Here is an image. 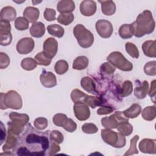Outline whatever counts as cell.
<instances>
[{
    "label": "cell",
    "instance_id": "obj_27",
    "mask_svg": "<svg viewBox=\"0 0 156 156\" xmlns=\"http://www.w3.org/2000/svg\"><path fill=\"white\" fill-rule=\"evenodd\" d=\"M119 35L122 39L130 38L133 35V30L131 24H124L119 29Z\"/></svg>",
    "mask_w": 156,
    "mask_h": 156
},
{
    "label": "cell",
    "instance_id": "obj_31",
    "mask_svg": "<svg viewBox=\"0 0 156 156\" xmlns=\"http://www.w3.org/2000/svg\"><path fill=\"white\" fill-rule=\"evenodd\" d=\"M116 128L119 132L124 136L130 135L133 131V126L129 122V121H126L119 123Z\"/></svg>",
    "mask_w": 156,
    "mask_h": 156
},
{
    "label": "cell",
    "instance_id": "obj_51",
    "mask_svg": "<svg viewBox=\"0 0 156 156\" xmlns=\"http://www.w3.org/2000/svg\"><path fill=\"white\" fill-rule=\"evenodd\" d=\"M60 151V147L58 145V144L52 141L51 144H50V146H49V148L48 152L47 155H53L56 154V153L59 152Z\"/></svg>",
    "mask_w": 156,
    "mask_h": 156
},
{
    "label": "cell",
    "instance_id": "obj_13",
    "mask_svg": "<svg viewBox=\"0 0 156 156\" xmlns=\"http://www.w3.org/2000/svg\"><path fill=\"white\" fill-rule=\"evenodd\" d=\"M43 52L49 57L52 58L56 55L58 50V42L57 41L52 38H48L44 42L43 45Z\"/></svg>",
    "mask_w": 156,
    "mask_h": 156
},
{
    "label": "cell",
    "instance_id": "obj_19",
    "mask_svg": "<svg viewBox=\"0 0 156 156\" xmlns=\"http://www.w3.org/2000/svg\"><path fill=\"white\" fill-rule=\"evenodd\" d=\"M57 9L60 13H69L75 9V4L71 0L60 1L57 5Z\"/></svg>",
    "mask_w": 156,
    "mask_h": 156
},
{
    "label": "cell",
    "instance_id": "obj_17",
    "mask_svg": "<svg viewBox=\"0 0 156 156\" xmlns=\"http://www.w3.org/2000/svg\"><path fill=\"white\" fill-rule=\"evenodd\" d=\"M81 87L88 93H91L94 95L98 94V91L96 90V87L93 80L90 77L85 76L82 78L80 80Z\"/></svg>",
    "mask_w": 156,
    "mask_h": 156
},
{
    "label": "cell",
    "instance_id": "obj_36",
    "mask_svg": "<svg viewBox=\"0 0 156 156\" xmlns=\"http://www.w3.org/2000/svg\"><path fill=\"white\" fill-rule=\"evenodd\" d=\"M69 68L68 62L64 60H60L57 61L54 66V69L57 74L62 75L67 72Z\"/></svg>",
    "mask_w": 156,
    "mask_h": 156
},
{
    "label": "cell",
    "instance_id": "obj_3",
    "mask_svg": "<svg viewBox=\"0 0 156 156\" xmlns=\"http://www.w3.org/2000/svg\"><path fill=\"white\" fill-rule=\"evenodd\" d=\"M11 121L8 122V131L13 134L19 136L24 130L25 126L29 121V117L27 114L11 112L9 114Z\"/></svg>",
    "mask_w": 156,
    "mask_h": 156
},
{
    "label": "cell",
    "instance_id": "obj_15",
    "mask_svg": "<svg viewBox=\"0 0 156 156\" xmlns=\"http://www.w3.org/2000/svg\"><path fill=\"white\" fill-rule=\"evenodd\" d=\"M156 140L154 139L144 138L138 144L139 149L145 154H155L156 152Z\"/></svg>",
    "mask_w": 156,
    "mask_h": 156
},
{
    "label": "cell",
    "instance_id": "obj_43",
    "mask_svg": "<svg viewBox=\"0 0 156 156\" xmlns=\"http://www.w3.org/2000/svg\"><path fill=\"white\" fill-rule=\"evenodd\" d=\"M49 138L51 141L54 142L58 144L62 143L64 140L63 134L60 131L57 130H54L51 132Z\"/></svg>",
    "mask_w": 156,
    "mask_h": 156
},
{
    "label": "cell",
    "instance_id": "obj_37",
    "mask_svg": "<svg viewBox=\"0 0 156 156\" xmlns=\"http://www.w3.org/2000/svg\"><path fill=\"white\" fill-rule=\"evenodd\" d=\"M85 104L91 107L92 108H94L96 107L100 106L101 104H102L103 100H102V98L99 97L88 95V96L85 99Z\"/></svg>",
    "mask_w": 156,
    "mask_h": 156
},
{
    "label": "cell",
    "instance_id": "obj_28",
    "mask_svg": "<svg viewBox=\"0 0 156 156\" xmlns=\"http://www.w3.org/2000/svg\"><path fill=\"white\" fill-rule=\"evenodd\" d=\"M88 59L85 56H79L75 58L73 63V68L77 70L85 69L88 65Z\"/></svg>",
    "mask_w": 156,
    "mask_h": 156
},
{
    "label": "cell",
    "instance_id": "obj_46",
    "mask_svg": "<svg viewBox=\"0 0 156 156\" xmlns=\"http://www.w3.org/2000/svg\"><path fill=\"white\" fill-rule=\"evenodd\" d=\"M68 132H73L77 129L76 123L71 118H66L63 124L62 127Z\"/></svg>",
    "mask_w": 156,
    "mask_h": 156
},
{
    "label": "cell",
    "instance_id": "obj_35",
    "mask_svg": "<svg viewBox=\"0 0 156 156\" xmlns=\"http://www.w3.org/2000/svg\"><path fill=\"white\" fill-rule=\"evenodd\" d=\"M35 60L38 65L43 66L49 65L52 61V58L46 55L43 51L38 53L35 57Z\"/></svg>",
    "mask_w": 156,
    "mask_h": 156
},
{
    "label": "cell",
    "instance_id": "obj_6",
    "mask_svg": "<svg viewBox=\"0 0 156 156\" xmlns=\"http://www.w3.org/2000/svg\"><path fill=\"white\" fill-rule=\"evenodd\" d=\"M101 137L103 141L116 148H121L126 145V138L119 132H116L109 129L101 130Z\"/></svg>",
    "mask_w": 156,
    "mask_h": 156
},
{
    "label": "cell",
    "instance_id": "obj_23",
    "mask_svg": "<svg viewBox=\"0 0 156 156\" xmlns=\"http://www.w3.org/2000/svg\"><path fill=\"white\" fill-rule=\"evenodd\" d=\"M16 16V10L11 6H6L3 7L0 13L1 20H6L7 21H13Z\"/></svg>",
    "mask_w": 156,
    "mask_h": 156
},
{
    "label": "cell",
    "instance_id": "obj_54",
    "mask_svg": "<svg viewBox=\"0 0 156 156\" xmlns=\"http://www.w3.org/2000/svg\"><path fill=\"white\" fill-rule=\"evenodd\" d=\"M6 137V133H5V128L4 127V124L1 121V144H2L4 141L5 140Z\"/></svg>",
    "mask_w": 156,
    "mask_h": 156
},
{
    "label": "cell",
    "instance_id": "obj_8",
    "mask_svg": "<svg viewBox=\"0 0 156 156\" xmlns=\"http://www.w3.org/2000/svg\"><path fill=\"white\" fill-rule=\"evenodd\" d=\"M126 121H129V118L124 116L123 112L116 111L113 115L102 118L101 124L106 129H115L119 123Z\"/></svg>",
    "mask_w": 156,
    "mask_h": 156
},
{
    "label": "cell",
    "instance_id": "obj_25",
    "mask_svg": "<svg viewBox=\"0 0 156 156\" xmlns=\"http://www.w3.org/2000/svg\"><path fill=\"white\" fill-rule=\"evenodd\" d=\"M101 4L102 12L107 16L113 15L116 12V5L113 1H99Z\"/></svg>",
    "mask_w": 156,
    "mask_h": 156
},
{
    "label": "cell",
    "instance_id": "obj_52",
    "mask_svg": "<svg viewBox=\"0 0 156 156\" xmlns=\"http://www.w3.org/2000/svg\"><path fill=\"white\" fill-rule=\"evenodd\" d=\"M113 111V108L110 106H102L98 110L97 113L99 115H107L110 114Z\"/></svg>",
    "mask_w": 156,
    "mask_h": 156
},
{
    "label": "cell",
    "instance_id": "obj_22",
    "mask_svg": "<svg viewBox=\"0 0 156 156\" xmlns=\"http://www.w3.org/2000/svg\"><path fill=\"white\" fill-rule=\"evenodd\" d=\"M149 90V83L147 80H144L136 86L134 89V95L138 99H143L146 96Z\"/></svg>",
    "mask_w": 156,
    "mask_h": 156
},
{
    "label": "cell",
    "instance_id": "obj_12",
    "mask_svg": "<svg viewBox=\"0 0 156 156\" xmlns=\"http://www.w3.org/2000/svg\"><path fill=\"white\" fill-rule=\"evenodd\" d=\"M74 112L76 118L79 121H85L90 118V110L88 105L85 103L74 104Z\"/></svg>",
    "mask_w": 156,
    "mask_h": 156
},
{
    "label": "cell",
    "instance_id": "obj_11",
    "mask_svg": "<svg viewBox=\"0 0 156 156\" xmlns=\"http://www.w3.org/2000/svg\"><path fill=\"white\" fill-rule=\"evenodd\" d=\"M35 46L34 40L30 37H24L20 40L16 44V51L20 54L30 53Z\"/></svg>",
    "mask_w": 156,
    "mask_h": 156
},
{
    "label": "cell",
    "instance_id": "obj_34",
    "mask_svg": "<svg viewBox=\"0 0 156 156\" xmlns=\"http://www.w3.org/2000/svg\"><path fill=\"white\" fill-rule=\"evenodd\" d=\"M36 60L31 57H26L22 60L21 66L23 69L26 71H32L36 68L37 66Z\"/></svg>",
    "mask_w": 156,
    "mask_h": 156
},
{
    "label": "cell",
    "instance_id": "obj_26",
    "mask_svg": "<svg viewBox=\"0 0 156 156\" xmlns=\"http://www.w3.org/2000/svg\"><path fill=\"white\" fill-rule=\"evenodd\" d=\"M124 116L127 118H135L141 112V107L138 104H132L129 108L122 112Z\"/></svg>",
    "mask_w": 156,
    "mask_h": 156
},
{
    "label": "cell",
    "instance_id": "obj_24",
    "mask_svg": "<svg viewBox=\"0 0 156 156\" xmlns=\"http://www.w3.org/2000/svg\"><path fill=\"white\" fill-rule=\"evenodd\" d=\"M45 33V26L41 22L33 23L30 28V35L35 38H40Z\"/></svg>",
    "mask_w": 156,
    "mask_h": 156
},
{
    "label": "cell",
    "instance_id": "obj_1",
    "mask_svg": "<svg viewBox=\"0 0 156 156\" xmlns=\"http://www.w3.org/2000/svg\"><path fill=\"white\" fill-rule=\"evenodd\" d=\"M48 131L41 133L32 127V131L23 134L24 145H20L16 150L18 155H44L49 148V140L47 136Z\"/></svg>",
    "mask_w": 156,
    "mask_h": 156
},
{
    "label": "cell",
    "instance_id": "obj_49",
    "mask_svg": "<svg viewBox=\"0 0 156 156\" xmlns=\"http://www.w3.org/2000/svg\"><path fill=\"white\" fill-rule=\"evenodd\" d=\"M55 10L51 8H46L43 13L44 18L48 21H54L55 20Z\"/></svg>",
    "mask_w": 156,
    "mask_h": 156
},
{
    "label": "cell",
    "instance_id": "obj_4",
    "mask_svg": "<svg viewBox=\"0 0 156 156\" xmlns=\"http://www.w3.org/2000/svg\"><path fill=\"white\" fill-rule=\"evenodd\" d=\"M22 105V98L16 91L10 90L6 93H1L0 108L1 110L7 108L19 110L21 108Z\"/></svg>",
    "mask_w": 156,
    "mask_h": 156
},
{
    "label": "cell",
    "instance_id": "obj_32",
    "mask_svg": "<svg viewBox=\"0 0 156 156\" xmlns=\"http://www.w3.org/2000/svg\"><path fill=\"white\" fill-rule=\"evenodd\" d=\"M143 118L146 121H152L155 119L156 116L155 105L147 106L145 107L141 113Z\"/></svg>",
    "mask_w": 156,
    "mask_h": 156
},
{
    "label": "cell",
    "instance_id": "obj_21",
    "mask_svg": "<svg viewBox=\"0 0 156 156\" xmlns=\"http://www.w3.org/2000/svg\"><path fill=\"white\" fill-rule=\"evenodd\" d=\"M142 50L144 54L149 57H156V47L155 40H147L142 44Z\"/></svg>",
    "mask_w": 156,
    "mask_h": 156
},
{
    "label": "cell",
    "instance_id": "obj_44",
    "mask_svg": "<svg viewBox=\"0 0 156 156\" xmlns=\"http://www.w3.org/2000/svg\"><path fill=\"white\" fill-rule=\"evenodd\" d=\"M48 119L44 117H39L35 119L34 122V127L38 130H43L48 126Z\"/></svg>",
    "mask_w": 156,
    "mask_h": 156
},
{
    "label": "cell",
    "instance_id": "obj_53",
    "mask_svg": "<svg viewBox=\"0 0 156 156\" xmlns=\"http://www.w3.org/2000/svg\"><path fill=\"white\" fill-rule=\"evenodd\" d=\"M155 83L156 80H154L152 81L151 84V88L150 90L149 91V96L151 97V98H153L152 101L154 103L155 102Z\"/></svg>",
    "mask_w": 156,
    "mask_h": 156
},
{
    "label": "cell",
    "instance_id": "obj_38",
    "mask_svg": "<svg viewBox=\"0 0 156 156\" xmlns=\"http://www.w3.org/2000/svg\"><path fill=\"white\" fill-rule=\"evenodd\" d=\"M74 19V16L72 13H60L57 17V21L61 24L68 26L70 24Z\"/></svg>",
    "mask_w": 156,
    "mask_h": 156
},
{
    "label": "cell",
    "instance_id": "obj_18",
    "mask_svg": "<svg viewBox=\"0 0 156 156\" xmlns=\"http://www.w3.org/2000/svg\"><path fill=\"white\" fill-rule=\"evenodd\" d=\"M40 16L39 10L34 7H27L23 12V17H24L29 23L32 24L35 23Z\"/></svg>",
    "mask_w": 156,
    "mask_h": 156
},
{
    "label": "cell",
    "instance_id": "obj_7",
    "mask_svg": "<svg viewBox=\"0 0 156 156\" xmlns=\"http://www.w3.org/2000/svg\"><path fill=\"white\" fill-rule=\"evenodd\" d=\"M107 60L115 67L123 71H130L133 69L132 63L127 60L119 51L111 52L107 57Z\"/></svg>",
    "mask_w": 156,
    "mask_h": 156
},
{
    "label": "cell",
    "instance_id": "obj_14",
    "mask_svg": "<svg viewBox=\"0 0 156 156\" xmlns=\"http://www.w3.org/2000/svg\"><path fill=\"white\" fill-rule=\"evenodd\" d=\"M96 3L94 1H83L80 4V12L83 16H90L93 15L96 13Z\"/></svg>",
    "mask_w": 156,
    "mask_h": 156
},
{
    "label": "cell",
    "instance_id": "obj_42",
    "mask_svg": "<svg viewBox=\"0 0 156 156\" xmlns=\"http://www.w3.org/2000/svg\"><path fill=\"white\" fill-rule=\"evenodd\" d=\"M156 62L155 60L147 62L144 66V71L146 74L151 76L156 75Z\"/></svg>",
    "mask_w": 156,
    "mask_h": 156
},
{
    "label": "cell",
    "instance_id": "obj_39",
    "mask_svg": "<svg viewBox=\"0 0 156 156\" xmlns=\"http://www.w3.org/2000/svg\"><path fill=\"white\" fill-rule=\"evenodd\" d=\"M125 49L127 54L132 57L135 58H138L139 57V51L133 43L127 42L125 44Z\"/></svg>",
    "mask_w": 156,
    "mask_h": 156
},
{
    "label": "cell",
    "instance_id": "obj_41",
    "mask_svg": "<svg viewBox=\"0 0 156 156\" xmlns=\"http://www.w3.org/2000/svg\"><path fill=\"white\" fill-rule=\"evenodd\" d=\"M139 139V136L136 135L130 140V145L129 149L127 151V152L124 154V155H130L133 154H138V151L136 149V143Z\"/></svg>",
    "mask_w": 156,
    "mask_h": 156
},
{
    "label": "cell",
    "instance_id": "obj_40",
    "mask_svg": "<svg viewBox=\"0 0 156 156\" xmlns=\"http://www.w3.org/2000/svg\"><path fill=\"white\" fill-rule=\"evenodd\" d=\"M29 23L24 17L20 16L15 21V27L18 30H25L29 27Z\"/></svg>",
    "mask_w": 156,
    "mask_h": 156
},
{
    "label": "cell",
    "instance_id": "obj_45",
    "mask_svg": "<svg viewBox=\"0 0 156 156\" xmlns=\"http://www.w3.org/2000/svg\"><path fill=\"white\" fill-rule=\"evenodd\" d=\"M100 70L102 73L105 75H110L114 73L116 70L115 67L109 62L104 63L100 67Z\"/></svg>",
    "mask_w": 156,
    "mask_h": 156
},
{
    "label": "cell",
    "instance_id": "obj_55",
    "mask_svg": "<svg viewBox=\"0 0 156 156\" xmlns=\"http://www.w3.org/2000/svg\"><path fill=\"white\" fill-rule=\"evenodd\" d=\"M39 2H37L36 3H39ZM32 3H33L34 4H35V1H32Z\"/></svg>",
    "mask_w": 156,
    "mask_h": 156
},
{
    "label": "cell",
    "instance_id": "obj_20",
    "mask_svg": "<svg viewBox=\"0 0 156 156\" xmlns=\"http://www.w3.org/2000/svg\"><path fill=\"white\" fill-rule=\"evenodd\" d=\"M18 136L12 133L7 131V136L5 144L2 146V151L4 152H10L15 148L18 143Z\"/></svg>",
    "mask_w": 156,
    "mask_h": 156
},
{
    "label": "cell",
    "instance_id": "obj_30",
    "mask_svg": "<svg viewBox=\"0 0 156 156\" xmlns=\"http://www.w3.org/2000/svg\"><path fill=\"white\" fill-rule=\"evenodd\" d=\"M47 30L50 35L58 38L62 37L65 33L64 29L61 26L57 24L49 25L47 27Z\"/></svg>",
    "mask_w": 156,
    "mask_h": 156
},
{
    "label": "cell",
    "instance_id": "obj_9",
    "mask_svg": "<svg viewBox=\"0 0 156 156\" xmlns=\"http://www.w3.org/2000/svg\"><path fill=\"white\" fill-rule=\"evenodd\" d=\"M11 25L9 21L1 20L0 23V44L2 46L9 45L12 40Z\"/></svg>",
    "mask_w": 156,
    "mask_h": 156
},
{
    "label": "cell",
    "instance_id": "obj_29",
    "mask_svg": "<svg viewBox=\"0 0 156 156\" xmlns=\"http://www.w3.org/2000/svg\"><path fill=\"white\" fill-rule=\"evenodd\" d=\"M88 94L84 93L79 89H74L71 91V98L74 104L85 103Z\"/></svg>",
    "mask_w": 156,
    "mask_h": 156
},
{
    "label": "cell",
    "instance_id": "obj_48",
    "mask_svg": "<svg viewBox=\"0 0 156 156\" xmlns=\"http://www.w3.org/2000/svg\"><path fill=\"white\" fill-rule=\"evenodd\" d=\"M67 118V116L63 113L55 114L52 119L54 124L58 127H62L63 122Z\"/></svg>",
    "mask_w": 156,
    "mask_h": 156
},
{
    "label": "cell",
    "instance_id": "obj_5",
    "mask_svg": "<svg viewBox=\"0 0 156 156\" xmlns=\"http://www.w3.org/2000/svg\"><path fill=\"white\" fill-rule=\"evenodd\" d=\"M73 33L79 44L82 48H88L93 44V34L82 24H77L74 28Z\"/></svg>",
    "mask_w": 156,
    "mask_h": 156
},
{
    "label": "cell",
    "instance_id": "obj_16",
    "mask_svg": "<svg viewBox=\"0 0 156 156\" xmlns=\"http://www.w3.org/2000/svg\"><path fill=\"white\" fill-rule=\"evenodd\" d=\"M40 80L42 85L46 88H52L57 85L56 77L51 71L43 70L40 76Z\"/></svg>",
    "mask_w": 156,
    "mask_h": 156
},
{
    "label": "cell",
    "instance_id": "obj_47",
    "mask_svg": "<svg viewBox=\"0 0 156 156\" xmlns=\"http://www.w3.org/2000/svg\"><path fill=\"white\" fill-rule=\"evenodd\" d=\"M82 131L87 134H93L98 132V128L93 123H85L82 126Z\"/></svg>",
    "mask_w": 156,
    "mask_h": 156
},
{
    "label": "cell",
    "instance_id": "obj_50",
    "mask_svg": "<svg viewBox=\"0 0 156 156\" xmlns=\"http://www.w3.org/2000/svg\"><path fill=\"white\" fill-rule=\"evenodd\" d=\"M10 64V58L8 55L4 52H0V68L5 69Z\"/></svg>",
    "mask_w": 156,
    "mask_h": 156
},
{
    "label": "cell",
    "instance_id": "obj_10",
    "mask_svg": "<svg viewBox=\"0 0 156 156\" xmlns=\"http://www.w3.org/2000/svg\"><path fill=\"white\" fill-rule=\"evenodd\" d=\"M95 27L99 35L103 38L110 37L113 30L112 23L106 20H99L96 21Z\"/></svg>",
    "mask_w": 156,
    "mask_h": 156
},
{
    "label": "cell",
    "instance_id": "obj_2",
    "mask_svg": "<svg viewBox=\"0 0 156 156\" xmlns=\"http://www.w3.org/2000/svg\"><path fill=\"white\" fill-rule=\"evenodd\" d=\"M133 30V35L140 38L151 34L155 29V23L150 10H145L140 13L135 21L131 24Z\"/></svg>",
    "mask_w": 156,
    "mask_h": 156
},
{
    "label": "cell",
    "instance_id": "obj_33",
    "mask_svg": "<svg viewBox=\"0 0 156 156\" xmlns=\"http://www.w3.org/2000/svg\"><path fill=\"white\" fill-rule=\"evenodd\" d=\"M133 90V85L130 80H126L122 83V87L119 90V94L121 97L124 98L129 96Z\"/></svg>",
    "mask_w": 156,
    "mask_h": 156
}]
</instances>
